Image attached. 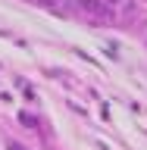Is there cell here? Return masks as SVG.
Instances as JSON below:
<instances>
[{"label": "cell", "mask_w": 147, "mask_h": 150, "mask_svg": "<svg viewBox=\"0 0 147 150\" xmlns=\"http://www.w3.org/2000/svg\"><path fill=\"white\" fill-rule=\"evenodd\" d=\"M78 6H82V9H91V13H103V3H100V0H78Z\"/></svg>", "instance_id": "obj_1"}]
</instances>
